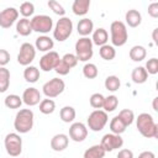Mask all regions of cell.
Masks as SVG:
<instances>
[{
	"label": "cell",
	"mask_w": 158,
	"mask_h": 158,
	"mask_svg": "<svg viewBox=\"0 0 158 158\" xmlns=\"http://www.w3.org/2000/svg\"><path fill=\"white\" fill-rule=\"evenodd\" d=\"M110 35H111V43L112 46L121 47L127 42L128 38V32L126 23L122 21H114L110 25Z\"/></svg>",
	"instance_id": "cell-3"
},
{
	"label": "cell",
	"mask_w": 158,
	"mask_h": 158,
	"mask_svg": "<svg viewBox=\"0 0 158 158\" xmlns=\"http://www.w3.org/2000/svg\"><path fill=\"white\" fill-rule=\"evenodd\" d=\"M131 79L135 84H143L148 79V73L144 67H136L131 73Z\"/></svg>",
	"instance_id": "cell-23"
},
{
	"label": "cell",
	"mask_w": 158,
	"mask_h": 158,
	"mask_svg": "<svg viewBox=\"0 0 158 158\" xmlns=\"http://www.w3.org/2000/svg\"><path fill=\"white\" fill-rule=\"evenodd\" d=\"M107 121V112H105L104 110H94L88 116V127L94 132H99L106 126Z\"/></svg>",
	"instance_id": "cell-8"
},
{
	"label": "cell",
	"mask_w": 158,
	"mask_h": 158,
	"mask_svg": "<svg viewBox=\"0 0 158 158\" xmlns=\"http://www.w3.org/2000/svg\"><path fill=\"white\" fill-rule=\"evenodd\" d=\"M56 110V102L52 99H42L40 102V111L44 115H49Z\"/></svg>",
	"instance_id": "cell-34"
},
{
	"label": "cell",
	"mask_w": 158,
	"mask_h": 158,
	"mask_svg": "<svg viewBox=\"0 0 158 158\" xmlns=\"http://www.w3.org/2000/svg\"><path fill=\"white\" fill-rule=\"evenodd\" d=\"M88 136V127L83 122H74L69 127V137L74 142H83Z\"/></svg>",
	"instance_id": "cell-14"
},
{
	"label": "cell",
	"mask_w": 158,
	"mask_h": 158,
	"mask_svg": "<svg viewBox=\"0 0 158 158\" xmlns=\"http://www.w3.org/2000/svg\"><path fill=\"white\" fill-rule=\"evenodd\" d=\"M117 116L123 121V123H125L126 126H130V125L133 122V120H135V114H133V111L130 110V109H123V110H121Z\"/></svg>",
	"instance_id": "cell-37"
},
{
	"label": "cell",
	"mask_w": 158,
	"mask_h": 158,
	"mask_svg": "<svg viewBox=\"0 0 158 158\" xmlns=\"http://www.w3.org/2000/svg\"><path fill=\"white\" fill-rule=\"evenodd\" d=\"M75 115H77V112H75V109H74L73 106H64V107H62L60 111H59L60 120H62L63 122H67V123L73 122L74 118H75Z\"/></svg>",
	"instance_id": "cell-28"
},
{
	"label": "cell",
	"mask_w": 158,
	"mask_h": 158,
	"mask_svg": "<svg viewBox=\"0 0 158 158\" xmlns=\"http://www.w3.org/2000/svg\"><path fill=\"white\" fill-rule=\"evenodd\" d=\"M48 6H49V9H51L56 15H58V16H60V17L64 16L65 10H64V7H63L58 1H56V0H49V1H48Z\"/></svg>",
	"instance_id": "cell-40"
},
{
	"label": "cell",
	"mask_w": 158,
	"mask_h": 158,
	"mask_svg": "<svg viewBox=\"0 0 158 158\" xmlns=\"http://www.w3.org/2000/svg\"><path fill=\"white\" fill-rule=\"evenodd\" d=\"M116 158H133V152L128 148H123V149L118 151Z\"/></svg>",
	"instance_id": "cell-45"
},
{
	"label": "cell",
	"mask_w": 158,
	"mask_h": 158,
	"mask_svg": "<svg viewBox=\"0 0 158 158\" xmlns=\"http://www.w3.org/2000/svg\"><path fill=\"white\" fill-rule=\"evenodd\" d=\"M31 27L32 31L46 35L53 30V20L47 15H36L31 19Z\"/></svg>",
	"instance_id": "cell-9"
},
{
	"label": "cell",
	"mask_w": 158,
	"mask_h": 158,
	"mask_svg": "<svg viewBox=\"0 0 158 158\" xmlns=\"http://www.w3.org/2000/svg\"><path fill=\"white\" fill-rule=\"evenodd\" d=\"M157 101H158V98H154V99H153V110H154V111H158V106H157Z\"/></svg>",
	"instance_id": "cell-47"
},
{
	"label": "cell",
	"mask_w": 158,
	"mask_h": 158,
	"mask_svg": "<svg viewBox=\"0 0 158 158\" xmlns=\"http://www.w3.org/2000/svg\"><path fill=\"white\" fill-rule=\"evenodd\" d=\"M93 44H96L99 47L104 46V44H107V41H109V33L105 28L102 27H99L96 28L95 31H93Z\"/></svg>",
	"instance_id": "cell-19"
},
{
	"label": "cell",
	"mask_w": 158,
	"mask_h": 158,
	"mask_svg": "<svg viewBox=\"0 0 158 158\" xmlns=\"http://www.w3.org/2000/svg\"><path fill=\"white\" fill-rule=\"evenodd\" d=\"M99 54L102 59L105 60H112L115 57H116V49L114 46H110V44H104L100 47L99 49Z\"/></svg>",
	"instance_id": "cell-30"
},
{
	"label": "cell",
	"mask_w": 158,
	"mask_h": 158,
	"mask_svg": "<svg viewBox=\"0 0 158 158\" xmlns=\"http://www.w3.org/2000/svg\"><path fill=\"white\" fill-rule=\"evenodd\" d=\"M153 41H154L156 44H158V40H157V28L153 31Z\"/></svg>",
	"instance_id": "cell-48"
},
{
	"label": "cell",
	"mask_w": 158,
	"mask_h": 158,
	"mask_svg": "<svg viewBox=\"0 0 158 158\" xmlns=\"http://www.w3.org/2000/svg\"><path fill=\"white\" fill-rule=\"evenodd\" d=\"M10 62V53L6 49H0V67H5Z\"/></svg>",
	"instance_id": "cell-43"
},
{
	"label": "cell",
	"mask_w": 158,
	"mask_h": 158,
	"mask_svg": "<svg viewBox=\"0 0 158 158\" xmlns=\"http://www.w3.org/2000/svg\"><path fill=\"white\" fill-rule=\"evenodd\" d=\"M4 104L7 109H20L22 105V98H20L16 94H10L5 98Z\"/></svg>",
	"instance_id": "cell-31"
},
{
	"label": "cell",
	"mask_w": 158,
	"mask_h": 158,
	"mask_svg": "<svg viewBox=\"0 0 158 158\" xmlns=\"http://www.w3.org/2000/svg\"><path fill=\"white\" fill-rule=\"evenodd\" d=\"M117 106H118V99L116 95H109L105 98L104 105H102V109L105 112H112L117 109Z\"/></svg>",
	"instance_id": "cell-33"
},
{
	"label": "cell",
	"mask_w": 158,
	"mask_h": 158,
	"mask_svg": "<svg viewBox=\"0 0 158 158\" xmlns=\"http://www.w3.org/2000/svg\"><path fill=\"white\" fill-rule=\"evenodd\" d=\"M125 20H126V23L130 27H137L142 22V15L138 10L131 9L125 14Z\"/></svg>",
	"instance_id": "cell-20"
},
{
	"label": "cell",
	"mask_w": 158,
	"mask_h": 158,
	"mask_svg": "<svg viewBox=\"0 0 158 158\" xmlns=\"http://www.w3.org/2000/svg\"><path fill=\"white\" fill-rule=\"evenodd\" d=\"M104 100H105V96L100 93H94L90 99H89V102H90V106L94 107L95 110H100L102 109V105H104Z\"/></svg>",
	"instance_id": "cell-36"
},
{
	"label": "cell",
	"mask_w": 158,
	"mask_h": 158,
	"mask_svg": "<svg viewBox=\"0 0 158 158\" xmlns=\"http://www.w3.org/2000/svg\"><path fill=\"white\" fill-rule=\"evenodd\" d=\"M126 125L123 123V121L118 117V116H115L111 118L110 121V130H111V133H115V135H121L126 131Z\"/></svg>",
	"instance_id": "cell-27"
},
{
	"label": "cell",
	"mask_w": 158,
	"mask_h": 158,
	"mask_svg": "<svg viewBox=\"0 0 158 158\" xmlns=\"http://www.w3.org/2000/svg\"><path fill=\"white\" fill-rule=\"evenodd\" d=\"M100 144L105 149V152H112V151L118 149L123 146V139H122L121 135L106 133V135L102 136Z\"/></svg>",
	"instance_id": "cell-11"
},
{
	"label": "cell",
	"mask_w": 158,
	"mask_h": 158,
	"mask_svg": "<svg viewBox=\"0 0 158 158\" xmlns=\"http://www.w3.org/2000/svg\"><path fill=\"white\" fill-rule=\"evenodd\" d=\"M4 144L7 154L11 157H19L22 152V138L20 137L19 133H15V132L7 133L5 136Z\"/></svg>",
	"instance_id": "cell-6"
},
{
	"label": "cell",
	"mask_w": 158,
	"mask_h": 158,
	"mask_svg": "<svg viewBox=\"0 0 158 158\" xmlns=\"http://www.w3.org/2000/svg\"><path fill=\"white\" fill-rule=\"evenodd\" d=\"M23 78L27 83H36L40 79V69L35 65H27L23 70Z\"/></svg>",
	"instance_id": "cell-25"
},
{
	"label": "cell",
	"mask_w": 158,
	"mask_h": 158,
	"mask_svg": "<svg viewBox=\"0 0 158 158\" xmlns=\"http://www.w3.org/2000/svg\"><path fill=\"white\" fill-rule=\"evenodd\" d=\"M83 74L86 79H95L99 74V70H98V67L94 64V63H86L84 67H83Z\"/></svg>",
	"instance_id": "cell-35"
},
{
	"label": "cell",
	"mask_w": 158,
	"mask_h": 158,
	"mask_svg": "<svg viewBox=\"0 0 158 158\" xmlns=\"http://www.w3.org/2000/svg\"><path fill=\"white\" fill-rule=\"evenodd\" d=\"M22 102H25L27 106H35L41 102V93L38 89L31 86L23 90L22 94Z\"/></svg>",
	"instance_id": "cell-15"
},
{
	"label": "cell",
	"mask_w": 158,
	"mask_h": 158,
	"mask_svg": "<svg viewBox=\"0 0 158 158\" xmlns=\"http://www.w3.org/2000/svg\"><path fill=\"white\" fill-rule=\"evenodd\" d=\"M33 111L31 109H20L15 116L14 127L19 133H27L33 127Z\"/></svg>",
	"instance_id": "cell-2"
},
{
	"label": "cell",
	"mask_w": 158,
	"mask_h": 158,
	"mask_svg": "<svg viewBox=\"0 0 158 158\" xmlns=\"http://www.w3.org/2000/svg\"><path fill=\"white\" fill-rule=\"evenodd\" d=\"M10 86V70L0 67V93H5Z\"/></svg>",
	"instance_id": "cell-29"
},
{
	"label": "cell",
	"mask_w": 158,
	"mask_h": 158,
	"mask_svg": "<svg viewBox=\"0 0 158 158\" xmlns=\"http://www.w3.org/2000/svg\"><path fill=\"white\" fill-rule=\"evenodd\" d=\"M138 132L146 138H158V125L154 122L151 114L142 112L136 118Z\"/></svg>",
	"instance_id": "cell-1"
},
{
	"label": "cell",
	"mask_w": 158,
	"mask_h": 158,
	"mask_svg": "<svg viewBox=\"0 0 158 158\" xmlns=\"http://www.w3.org/2000/svg\"><path fill=\"white\" fill-rule=\"evenodd\" d=\"M77 31L80 36L83 37H88L93 31H94V22L88 19V17H84L81 20H79L78 25H77Z\"/></svg>",
	"instance_id": "cell-18"
},
{
	"label": "cell",
	"mask_w": 158,
	"mask_h": 158,
	"mask_svg": "<svg viewBox=\"0 0 158 158\" xmlns=\"http://www.w3.org/2000/svg\"><path fill=\"white\" fill-rule=\"evenodd\" d=\"M53 47H54V42L49 36L43 35V36H40L36 38V42H35L36 49H38L41 52H49Z\"/></svg>",
	"instance_id": "cell-17"
},
{
	"label": "cell",
	"mask_w": 158,
	"mask_h": 158,
	"mask_svg": "<svg viewBox=\"0 0 158 158\" xmlns=\"http://www.w3.org/2000/svg\"><path fill=\"white\" fill-rule=\"evenodd\" d=\"M69 137L64 133H57L51 139V148L56 152H62L68 147Z\"/></svg>",
	"instance_id": "cell-16"
},
{
	"label": "cell",
	"mask_w": 158,
	"mask_h": 158,
	"mask_svg": "<svg viewBox=\"0 0 158 158\" xmlns=\"http://www.w3.org/2000/svg\"><path fill=\"white\" fill-rule=\"evenodd\" d=\"M138 158H156V156H154V153L151 152V151H144V152H142V153L138 156Z\"/></svg>",
	"instance_id": "cell-46"
},
{
	"label": "cell",
	"mask_w": 158,
	"mask_h": 158,
	"mask_svg": "<svg viewBox=\"0 0 158 158\" xmlns=\"http://www.w3.org/2000/svg\"><path fill=\"white\" fill-rule=\"evenodd\" d=\"M35 12V5L30 1H25L20 5V14L25 17V19H28L30 16H32Z\"/></svg>",
	"instance_id": "cell-38"
},
{
	"label": "cell",
	"mask_w": 158,
	"mask_h": 158,
	"mask_svg": "<svg viewBox=\"0 0 158 158\" xmlns=\"http://www.w3.org/2000/svg\"><path fill=\"white\" fill-rule=\"evenodd\" d=\"M19 19V10L15 7H6L0 11V27L10 28Z\"/></svg>",
	"instance_id": "cell-12"
},
{
	"label": "cell",
	"mask_w": 158,
	"mask_h": 158,
	"mask_svg": "<svg viewBox=\"0 0 158 158\" xmlns=\"http://www.w3.org/2000/svg\"><path fill=\"white\" fill-rule=\"evenodd\" d=\"M54 70H56V73L57 74H59V75H67L69 72H70V69L59 59V62L57 63V65H56V68H54Z\"/></svg>",
	"instance_id": "cell-42"
},
{
	"label": "cell",
	"mask_w": 158,
	"mask_h": 158,
	"mask_svg": "<svg viewBox=\"0 0 158 158\" xmlns=\"http://www.w3.org/2000/svg\"><path fill=\"white\" fill-rule=\"evenodd\" d=\"M60 60H62L69 69L74 68V67L77 65V63H78V58H77L75 54H73V53H65V54L60 58Z\"/></svg>",
	"instance_id": "cell-39"
},
{
	"label": "cell",
	"mask_w": 158,
	"mask_h": 158,
	"mask_svg": "<svg viewBox=\"0 0 158 158\" xmlns=\"http://www.w3.org/2000/svg\"><path fill=\"white\" fill-rule=\"evenodd\" d=\"M72 31H73L72 20L69 17L63 16L57 21V23L53 28V37L58 42H63L72 35Z\"/></svg>",
	"instance_id": "cell-5"
},
{
	"label": "cell",
	"mask_w": 158,
	"mask_h": 158,
	"mask_svg": "<svg viewBox=\"0 0 158 158\" xmlns=\"http://www.w3.org/2000/svg\"><path fill=\"white\" fill-rule=\"evenodd\" d=\"M60 57L57 52L54 51H49L47 52L46 54H43L40 59V68L43 70V72H51L52 69L56 68L57 63L59 62Z\"/></svg>",
	"instance_id": "cell-13"
},
{
	"label": "cell",
	"mask_w": 158,
	"mask_h": 158,
	"mask_svg": "<svg viewBox=\"0 0 158 158\" xmlns=\"http://www.w3.org/2000/svg\"><path fill=\"white\" fill-rule=\"evenodd\" d=\"M105 153L106 152L101 147V144H95V146H91L90 148H88L84 152L83 158H104Z\"/></svg>",
	"instance_id": "cell-26"
},
{
	"label": "cell",
	"mask_w": 158,
	"mask_h": 158,
	"mask_svg": "<svg viewBox=\"0 0 158 158\" xmlns=\"http://www.w3.org/2000/svg\"><path fill=\"white\" fill-rule=\"evenodd\" d=\"M144 69L147 70L148 74H152V75L157 74V73H158V59L154 58V57L151 58V59H148L147 63H146Z\"/></svg>",
	"instance_id": "cell-41"
},
{
	"label": "cell",
	"mask_w": 158,
	"mask_h": 158,
	"mask_svg": "<svg viewBox=\"0 0 158 158\" xmlns=\"http://www.w3.org/2000/svg\"><path fill=\"white\" fill-rule=\"evenodd\" d=\"M90 7V0H74L72 5L73 14L77 16H84L88 14Z\"/></svg>",
	"instance_id": "cell-21"
},
{
	"label": "cell",
	"mask_w": 158,
	"mask_h": 158,
	"mask_svg": "<svg viewBox=\"0 0 158 158\" xmlns=\"http://www.w3.org/2000/svg\"><path fill=\"white\" fill-rule=\"evenodd\" d=\"M148 15L153 19L158 17V2H152L148 5Z\"/></svg>",
	"instance_id": "cell-44"
},
{
	"label": "cell",
	"mask_w": 158,
	"mask_h": 158,
	"mask_svg": "<svg viewBox=\"0 0 158 158\" xmlns=\"http://www.w3.org/2000/svg\"><path fill=\"white\" fill-rule=\"evenodd\" d=\"M16 32H17L20 36H23V37L30 36V35L32 33L31 20L25 19V17L17 20V22H16Z\"/></svg>",
	"instance_id": "cell-22"
},
{
	"label": "cell",
	"mask_w": 158,
	"mask_h": 158,
	"mask_svg": "<svg viewBox=\"0 0 158 158\" xmlns=\"http://www.w3.org/2000/svg\"><path fill=\"white\" fill-rule=\"evenodd\" d=\"M64 89H65V84L60 78H52L51 80L46 81L42 86V91L48 99L59 96L64 91Z\"/></svg>",
	"instance_id": "cell-7"
},
{
	"label": "cell",
	"mask_w": 158,
	"mask_h": 158,
	"mask_svg": "<svg viewBox=\"0 0 158 158\" xmlns=\"http://www.w3.org/2000/svg\"><path fill=\"white\" fill-rule=\"evenodd\" d=\"M104 85H105V89H106V90L115 93V91H117V90L120 89L121 81H120L118 77H116V75H109V77L105 79Z\"/></svg>",
	"instance_id": "cell-32"
},
{
	"label": "cell",
	"mask_w": 158,
	"mask_h": 158,
	"mask_svg": "<svg viewBox=\"0 0 158 158\" xmlns=\"http://www.w3.org/2000/svg\"><path fill=\"white\" fill-rule=\"evenodd\" d=\"M36 57V48L33 44L28 43V42H25L21 44L20 47V52L17 54V62L21 64V65H30L33 59Z\"/></svg>",
	"instance_id": "cell-10"
},
{
	"label": "cell",
	"mask_w": 158,
	"mask_h": 158,
	"mask_svg": "<svg viewBox=\"0 0 158 158\" xmlns=\"http://www.w3.org/2000/svg\"><path fill=\"white\" fill-rule=\"evenodd\" d=\"M94 54L93 41L89 37H81L75 42V57L80 62H88Z\"/></svg>",
	"instance_id": "cell-4"
},
{
	"label": "cell",
	"mask_w": 158,
	"mask_h": 158,
	"mask_svg": "<svg viewBox=\"0 0 158 158\" xmlns=\"http://www.w3.org/2000/svg\"><path fill=\"white\" fill-rule=\"evenodd\" d=\"M130 58L133 60V62H142L146 56H147V49L143 47V46H139V44H136L133 46L131 49H130V53H128Z\"/></svg>",
	"instance_id": "cell-24"
}]
</instances>
